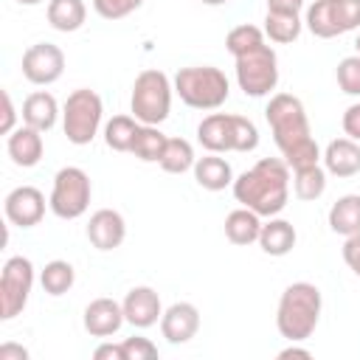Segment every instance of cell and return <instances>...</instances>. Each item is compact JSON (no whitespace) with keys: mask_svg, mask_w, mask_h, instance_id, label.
I'll return each instance as SVG.
<instances>
[{"mask_svg":"<svg viewBox=\"0 0 360 360\" xmlns=\"http://www.w3.org/2000/svg\"><path fill=\"white\" fill-rule=\"evenodd\" d=\"M264 118H267L273 141L290 169L312 166L321 160V149L312 138L309 118H307V110L298 96H292V93L270 96V101L264 107Z\"/></svg>","mask_w":360,"mask_h":360,"instance_id":"obj_1","label":"cell"},{"mask_svg":"<svg viewBox=\"0 0 360 360\" xmlns=\"http://www.w3.org/2000/svg\"><path fill=\"white\" fill-rule=\"evenodd\" d=\"M233 197L259 217H276L290 200V166L284 158H262L233 180Z\"/></svg>","mask_w":360,"mask_h":360,"instance_id":"obj_2","label":"cell"},{"mask_svg":"<svg viewBox=\"0 0 360 360\" xmlns=\"http://www.w3.org/2000/svg\"><path fill=\"white\" fill-rule=\"evenodd\" d=\"M321 290L309 281H295L290 284L281 298H278V309H276V326L278 335L287 338L290 343H301L307 340L318 321H321Z\"/></svg>","mask_w":360,"mask_h":360,"instance_id":"obj_3","label":"cell"},{"mask_svg":"<svg viewBox=\"0 0 360 360\" xmlns=\"http://www.w3.org/2000/svg\"><path fill=\"white\" fill-rule=\"evenodd\" d=\"M197 141L208 152H253L259 146V129L245 115L211 112L197 127Z\"/></svg>","mask_w":360,"mask_h":360,"instance_id":"obj_4","label":"cell"},{"mask_svg":"<svg viewBox=\"0 0 360 360\" xmlns=\"http://www.w3.org/2000/svg\"><path fill=\"white\" fill-rule=\"evenodd\" d=\"M174 93L180 96L183 104H188L194 110H219L228 101L231 84H228V76L219 68L191 65V68L177 70Z\"/></svg>","mask_w":360,"mask_h":360,"instance_id":"obj_5","label":"cell"},{"mask_svg":"<svg viewBox=\"0 0 360 360\" xmlns=\"http://www.w3.org/2000/svg\"><path fill=\"white\" fill-rule=\"evenodd\" d=\"M172 93H174V84L169 82V76L163 70H158V68L141 70L135 76L132 96H129L132 115L141 124H152V127L163 124L172 110Z\"/></svg>","mask_w":360,"mask_h":360,"instance_id":"obj_6","label":"cell"},{"mask_svg":"<svg viewBox=\"0 0 360 360\" xmlns=\"http://www.w3.org/2000/svg\"><path fill=\"white\" fill-rule=\"evenodd\" d=\"M236 59V82L239 90L250 98H262L270 96L278 84V56L276 51L264 42L248 53L233 56Z\"/></svg>","mask_w":360,"mask_h":360,"instance_id":"obj_7","label":"cell"},{"mask_svg":"<svg viewBox=\"0 0 360 360\" xmlns=\"http://www.w3.org/2000/svg\"><path fill=\"white\" fill-rule=\"evenodd\" d=\"M101 112H104V107H101L98 93L87 90V87L73 90L62 107V129H65L68 141L76 146H87L101 127Z\"/></svg>","mask_w":360,"mask_h":360,"instance_id":"obj_8","label":"cell"},{"mask_svg":"<svg viewBox=\"0 0 360 360\" xmlns=\"http://www.w3.org/2000/svg\"><path fill=\"white\" fill-rule=\"evenodd\" d=\"M90 194H93V186L87 172L79 166H65L53 177L48 205L59 219H79L90 208Z\"/></svg>","mask_w":360,"mask_h":360,"instance_id":"obj_9","label":"cell"},{"mask_svg":"<svg viewBox=\"0 0 360 360\" xmlns=\"http://www.w3.org/2000/svg\"><path fill=\"white\" fill-rule=\"evenodd\" d=\"M31 287H34V264H31V259L11 256L3 264V273H0V318L3 321H11L25 309Z\"/></svg>","mask_w":360,"mask_h":360,"instance_id":"obj_10","label":"cell"},{"mask_svg":"<svg viewBox=\"0 0 360 360\" xmlns=\"http://www.w3.org/2000/svg\"><path fill=\"white\" fill-rule=\"evenodd\" d=\"M65 73V53L53 42H37L22 53V76L31 84H53Z\"/></svg>","mask_w":360,"mask_h":360,"instance_id":"obj_11","label":"cell"},{"mask_svg":"<svg viewBox=\"0 0 360 360\" xmlns=\"http://www.w3.org/2000/svg\"><path fill=\"white\" fill-rule=\"evenodd\" d=\"M6 219L17 228H34L45 217V194L37 186H17L3 200Z\"/></svg>","mask_w":360,"mask_h":360,"instance_id":"obj_12","label":"cell"},{"mask_svg":"<svg viewBox=\"0 0 360 360\" xmlns=\"http://www.w3.org/2000/svg\"><path fill=\"white\" fill-rule=\"evenodd\" d=\"M121 307H124L127 323H132L135 329H149V326H155V323L160 321V315H163L160 295H158L152 287H146V284L132 287V290L127 292V298L121 301Z\"/></svg>","mask_w":360,"mask_h":360,"instance_id":"obj_13","label":"cell"},{"mask_svg":"<svg viewBox=\"0 0 360 360\" xmlns=\"http://www.w3.org/2000/svg\"><path fill=\"white\" fill-rule=\"evenodd\" d=\"M197 329H200V309L188 301H177L160 315V332L174 346L188 343L197 335Z\"/></svg>","mask_w":360,"mask_h":360,"instance_id":"obj_14","label":"cell"},{"mask_svg":"<svg viewBox=\"0 0 360 360\" xmlns=\"http://www.w3.org/2000/svg\"><path fill=\"white\" fill-rule=\"evenodd\" d=\"M127 236V222L118 211L112 208H98L96 214H90V222H87V239L93 248L98 250H115L121 248Z\"/></svg>","mask_w":360,"mask_h":360,"instance_id":"obj_15","label":"cell"},{"mask_svg":"<svg viewBox=\"0 0 360 360\" xmlns=\"http://www.w3.org/2000/svg\"><path fill=\"white\" fill-rule=\"evenodd\" d=\"M124 307L112 298H96L84 307V329L93 338H110L124 323Z\"/></svg>","mask_w":360,"mask_h":360,"instance_id":"obj_16","label":"cell"},{"mask_svg":"<svg viewBox=\"0 0 360 360\" xmlns=\"http://www.w3.org/2000/svg\"><path fill=\"white\" fill-rule=\"evenodd\" d=\"M6 149H8V158L14 166H22V169H31L42 160V152H45V143H42V132L22 124L17 127L8 141H6Z\"/></svg>","mask_w":360,"mask_h":360,"instance_id":"obj_17","label":"cell"},{"mask_svg":"<svg viewBox=\"0 0 360 360\" xmlns=\"http://www.w3.org/2000/svg\"><path fill=\"white\" fill-rule=\"evenodd\" d=\"M323 158V169L326 174L335 177H354L360 172V143L352 138H335L326 143Z\"/></svg>","mask_w":360,"mask_h":360,"instance_id":"obj_18","label":"cell"},{"mask_svg":"<svg viewBox=\"0 0 360 360\" xmlns=\"http://www.w3.org/2000/svg\"><path fill=\"white\" fill-rule=\"evenodd\" d=\"M194 180L205 188V191H222L228 186H233V169L225 158H219L217 152H208L205 158H197L194 163Z\"/></svg>","mask_w":360,"mask_h":360,"instance_id":"obj_19","label":"cell"},{"mask_svg":"<svg viewBox=\"0 0 360 360\" xmlns=\"http://www.w3.org/2000/svg\"><path fill=\"white\" fill-rule=\"evenodd\" d=\"M295 239H298V233H295L292 222L278 219V217H267V222H262L259 248L267 256H287L295 248Z\"/></svg>","mask_w":360,"mask_h":360,"instance_id":"obj_20","label":"cell"},{"mask_svg":"<svg viewBox=\"0 0 360 360\" xmlns=\"http://www.w3.org/2000/svg\"><path fill=\"white\" fill-rule=\"evenodd\" d=\"M59 118V104L48 90H37L22 101V124L48 132Z\"/></svg>","mask_w":360,"mask_h":360,"instance_id":"obj_21","label":"cell"},{"mask_svg":"<svg viewBox=\"0 0 360 360\" xmlns=\"http://www.w3.org/2000/svg\"><path fill=\"white\" fill-rule=\"evenodd\" d=\"M301 17L298 11L292 8H267V17H264V34L270 37V42L276 45H290L301 37Z\"/></svg>","mask_w":360,"mask_h":360,"instance_id":"obj_22","label":"cell"},{"mask_svg":"<svg viewBox=\"0 0 360 360\" xmlns=\"http://www.w3.org/2000/svg\"><path fill=\"white\" fill-rule=\"evenodd\" d=\"M259 231H262V217L250 208H236L225 217V236L233 245H253L259 242Z\"/></svg>","mask_w":360,"mask_h":360,"instance_id":"obj_23","label":"cell"},{"mask_svg":"<svg viewBox=\"0 0 360 360\" xmlns=\"http://www.w3.org/2000/svg\"><path fill=\"white\" fill-rule=\"evenodd\" d=\"M329 228L340 236L360 233V194H343L329 208Z\"/></svg>","mask_w":360,"mask_h":360,"instance_id":"obj_24","label":"cell"},{"mask_svg":"<svg viewBox=\"0 0 360 360\" xmlns=\"http://www.w3.org/2000/svg\"><path fill=\"white\" fill-rule=\"evenodd\" d=\"M87 20V6L82 0H51L48 3V22L51 28L62 31V34H70V31H79Z\"/></svg>","mask_w":360,"mask_h":360,"instance_id":"obj_25","label":"cell"},{"mask_svg":"<svg viewBox=\"0 0 360 360\" xmlns=\"http://www.w3.org/2000/svg\"><path fill=\"white\" fill-rule=\"evenodd\" d=\"M292 191H295V197L304 200V202L318 200V197L326 191V169H323L321 163L292 169Z\"/></svg>","mask_w":360,"mask_h":360,"instance_id":"obj_26","label":"cell"},{"mask_svg":"<svg viewBox=\"0 0 360 360\" xmlns=\"http://www.w3.org/2000/svg\"><path fill=\"white\" fill-rule=\"evenodd\" d=\"M138 127H141V121L135 115H112L104 124V143L112 152H132V141H135Z\"/></svg>","mask_w":360,"mask_h":360,"instance_id":"obj_27","label":"cell"},{"mask_svg":"<svg viewBox=\"0 0 360 360\" xmlns=\"http://www.w3.org/2000/svg\"><path fill=\"white\" fill-rule=\"evenodd\" d=\"M166 135L152 127V124H141L138 132H135V141H132V155L143 163H160V155L166 149Z\"/></svg>","mask_w":360,"mask_h":360,"instance_id":"obj_28","label":"cell"},{"mask_svg":"<svg viewBox=\"0 0 360 360\" xmlns=\"http://www.w3.org/2000/svg\"><path fill=\"white\" fill-rule=\"evenodd\" d=\"M197 158H194V146L186 138H169L166 149L160 155V169L169 174H183L188 169H194Z\"/></svg>","mask_w":360,"mask_h":360,"instance_id":"obj_29","label":"cell"},{"mask_svg":"<svg viewBox=\"0 0 360 360\" xmlns=\"http://www.w3.org/2000/svg\"><path fill=\"white\" fill-rule=\"evenodd\" d=\"M73 281H76V270H73V264L65 262V259L48 262V264L42 267V273H39V284H42V290H45L48 295H65V292L73 287Z\"/></svg>","mask_w":360,"mask_h":360,"instance_id":"obj_30","label":"cell"},{"mask_svg":"<svg viewBox=\"0 0 360 360\" xmlns=\"http://www.w3.org/2000/svg\"><path fill=\"white\" fill-rule=\"evenodd\" d=\"M259 45H264V31L256 28V25H250V22L231 28L228 37H225V48H228L233 56L248 53V51H253V48H259Z\"/></svg>","mask_w":360,"mask_h":360,"instance_id":"obj_31","label":"cell"},{"mask_svg":"<svg viewBox=\"0 0 360 360\" xmlns=\"http://www.w3.org/2000/svg\"><path fill=\"white\" fill-rule=\"evenodd\" d=\"M338 87L346 93V96H360V53L354 56H343L338 62Z\"/></svg>","mask_w":360,"mask_h":360,"instance_id":"obj_32","label":"cell"},{"mask_svg":"<svg viewBox=\"0 0 360 360\" xmlns=\"http://www.w3.org/2000/svg\"><path fill=\"white\" fill-rule=\"evenodd\" d=\"M338 34H349L360 28V0H332Z\"/></svg>","mask_w":360,"mask_h":360,"instance_id":"obj_33","label":"cell"},{"mask_svg":"<svg viewBox=\"0 0 360 360\" xmlns=\"http://www.w3.org/2000/svg\"><path fill=\"white\" fill-rule=\"evenodd\" d=\"M143 0H93V8L104 20H124L127 14L138 11Z\"/></svg>","mask_w":360,"mask_h":360,"instance_id":"obj_34","label":"cell"},{"mask_svg":"<svg viewBox=\"0 0 360 360\" xmlns=\"http://www.w3.org/2000/svg\"><path fill=\"white\" fill-rule=\"evenodd\" d=\"M124 360H155L158 357V346L149 338H124Z\"/></svg>","mask_w":360,"mask_h":360,"instance_id":"obj_35","label":"cell"},{"mask_svg":"<svg viewBox=\"0 0 360 360\" xmlns=\"http://www.w3.org/2000/svg\"><path fill=\"white\" fill-rule=\"evenodd\" d=\"M343 262H346L349 270L360 278V233L346 236V242H343Z\"/></svg>","mask_w":360,"mask_h":360,"instance_id":"obj_36","label":"cell"},{"mask_svg":"<svg viewBox=\"0 0 360 360\" xmlns=\"http://www.w3.org/2000/svg\"><path fill=\"white\" fill-rule=\"evenodd\" d=\"M340 124H343L346 138H352V141H357V143H360V101L346 107V112H343V121H340Z\"/></svg>","mask_w":360,"mask_h":360,"instance_id":"obj_37","label":"cell"},{"mask_svg":"<svg viewBox=\"0 0 360 360\" xmlns=\"http://www.w3.org/2000/svg\"><path fill=\"white\" fill-rule=\"evenodd\" d=\"M17 110H14V101L8 96V90H3V121H0V132L3 135H11L17 127Z\"/></svg>","mask_w":360,"mask_h":360,"instance_id":"obj_38","label":"cell"},{"mask_svg":"<svg viewBox=\"0 0 360 360\" xmlns=\"http://www.w3.org/2000/svg\"><path fill=\"white\" fill-rule=\"evenodd\" d=\"M96 360H124V346L121 343H101L93 352Z\"/></svg>","mask_w":360,"mask_h":360,"instance_id":"obj_39","label":"cell"},{"mask_svg":"<svg viewBox=\"0 0 360 360\" xmlns=\"http://www.w3.org/2000/svg\"><path fill=\"white\" fill-rule=\"evenodd\" d=\"M0 360H28V349L17 343H3L0 346Z\"/></svg>","mask_w":360,"mask_h":360,"instance_id":"obj_40","label":"cell"},{"mask_svg":"<svg viewBox=\"0 0 360 360\" xmlns=\"http://www.w3.org/2000/svg\"><path fill=\"white\" fill-rule=\"evenodd\" d=\"M290 357L309 360V357H312V352H309V349H301V346H295V343H290L287 349H281V352H278V360H290Z\"/></svg>","mask_w":360,"mask_h":360,"instance_id":"obj_41","label":"cell"},{"mask_svg":"<svg viewBox=\"0 0 360 360\" xmlns=\"http://www.w3.org/2000/svg\"><path fill=\"white\" fill-rule=\"evenodd\" d=\"M304 6V0H267V8H292L298 11Z\"/></svg>","mask_w":360,"mask_h":360,"instance_id":"obj_42","label":"cell"},{"mask_svg":"<svg viewBox=\"0 0 360 360\" xmlns=\"http://www.w3.org/2000/svg\"><path fill=\"white\" fill-rule=\"evenodd\" d=\"M200 3H205V6H222V3H228V0H200Z\"/></svg>","mask_w":360,"mask_h":360,"instance_id":"obj_43","label":"cell"},{"mask_svg":"<svg viewBox=\"0 0 360 360\" xmlns=\"http://www.w3.org/2000/svg\"><path fill=\"white\" fill-rule=\"evenodd\" d=\"M20 6H37V3H42V0H17Z\"/></svg>","mask_w":360,"mask_h":360,"instance_id":"obj_44","label":"cell"},{"mask_svg":"<svg viewBox=\"0 0 360 360\" xmlns=\"http://www.w3.org/2000/svg\"><path fill=\"white\" fill-rule=\"evenodd\" d=\"M354 48H357V53H360V34H357V39H354Z\"/></svg>","mask_w":360,"mask_h":360,"instance_id":"obj_45","label":"cell"}]
</instances>
